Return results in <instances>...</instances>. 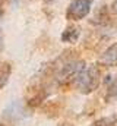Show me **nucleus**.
Returning <instances> with one entry per match:
<instances>
[{
    "instance_id": "f257e3e1",
    "label": "nucleus",
    "mask_w": 117,
    "mask_h": 126,
    "mask_svg": "<svg viewBox=\"0 0 117 126\" xmlns=\"http://www.w3.org/2000/svg\"><path fill=\"white\" fill-rule=\"evenodd\" d=\"M100 69L97 66H89V67H84V70L78 75V78L75 79L76 88L79 93L82 94H91L92 91H95L100 85Z\"/></svg>"
},
{
    "instance_id": "f03ea898",
    "label": "nucleus",
    "mask_w": 117,
    "mask_h": 126,
    "mask_svg": "<svg viewBox=\"0 0 117 126\" xmlns=\"http://www.w3.org/2000/svg\"><path fill=\"white\" fill-rule=\"evenodd\" d=\"M85 62L84 60H72V62L64 63L57 73V82L60 85H66L70 82H75L78 75L84 70Z\"/></svg>"
},
{
    "instance_id": "7ed1b4c3",
    "label": "nucleus",
    "mask_w": 117,
    "mask_h": 126,
    "mask_svg": "<svg viewBox=\"0 0 117 126\" xmlns=\"http://www.w3.org/2000/svg\"><path fill=\"white\" fill-rule=\"evenodd\" d=\"M94 0H72L66 10V18L69 21H79L87 18L88 13L91 12Z\"/></svg>"
},
{
    "instance_id": "20e7f679",
    "label": "nucleus",
    "mask_w": 117,
    "mask_h": 126,
    "mask_svg": "<svg viewBox=\"0 0 117 126\" xmlns=\"http://www.w3.org/2000/svg\"><path fill=\"white\" fill-rule=\"evenodd\" d=\"M100 62L102 66L107 67H116L117 66V43L111 44L108 48H105V51L102 53Z\"/></svg>"
},
{
    "instance_id": "39448f33",
    "label": "nucleus",
    "mask_w": 117,
    "mask_h": 126,
    "mask_svg": "<svg viewBox=\"0 0 117 126\" xmlns=\"http://www.w3.org/2000/svg\"><path fill=\"white\" fill-rule=\"evenodd\" d=\"M22 116H24V109H22L21 103H13V104H10L9 109H6V110H4V114H3V117H4V119H9L10 122H12V120H18V119H21Z\"/></svg>"
},
{
    "instance_id": "423d86ee",
    "label": "nucleus",
    "mask_w": 117,
    "mask_h": 126,
    "mask_svg": "<svg viewBox=\"0 0 117 126\" xmlns=\"http://www.w3.org/2000/svg\"><path fill=\"white\" fill-rule=\"evenodd\" d=\"M45 98V93L43 88H35V90H31L28 93V104L31 107H37L43 103V100Z\"/></svg>"
},
{
    "instance_id": "0eeeda50",
    "label": "nucleus",
    "mask_w": 117,
    "mask_h": 126,
    "mask_svg": "<svg viewBox=\"0 0 117 126\" xmlns=\"http://www.w3.org/2000/svg\"><path fill=\"white\" fill-rule=\"evenodd\" d=\"M79 35H81L79 28L70 25V27H67V28L63 31V34H61V41H63V43H70V44H73V43L78 41Z\"/></svg>"
},
{
    "instance_id": "6e6552de",
    "label": "nucleus",
    "mask_w": 117,
    "mask_h": 126,
    "mask_svg": "<svg viewBox=\"0 0 117 126\" xmlns=\"http://www.w3.org/2000/svg\"><path fill=\"white\" fill-rule=\"evenodd\" d=\"M12 73V64L9 62H0V90L7 84Z\"/></svg>"
},
{
    "instance_id": "1a4fd4ad",
    "label": "nucleus",
    "mask_w": 117,
    "mask_h": 126,
    "mask_svg": "<svg viewBox=\"0 0 117 126\" xmlns=\"http://www.w3.org/2000/svg\"><path fill=\"white\" fill-rule=\"evenodd\" d=\"M114 98H117V76L111 81V84H110V87L107 90V94H105V100L107 101H111Z\"/></svg>"
},
{
    "instance_id": "9d476101",
    "label": "nucleus",
    "mask_w": 117,
    "mask_h": 126,
    "mask_svg": "<svg viewBox=\"0 0 117 126\" xmlns=\"http://www.w3.org/2000/svg\"><path fill=\"white\" fill-rule=\"evenodd\" d=\"M91 126H116V122L113 117H102V119L95 120Z\"/></svg>"
},
{
    "instance_id": "9b49d317",
    "label": "nucleus",
    "mask_w": 117,
    "mask_h": 126,
    "mask_svg": "<svg viewBox=\"0 0 117 126\" xmlns=\"http://www.w3.org/2000/svg\"><path fill=\"white\" fill-rule=\"evenodd\" d=\"M111 10H113L114 13H117V0H114V3H113V6H111Z\"/></svg>"
},
{
    "instance_id": "f8f14e48",
    "label": "nucleus",
    "mask_w": 117,
    "mask_h": 126,
    "mask_svg": "<svg viewBox=\"0 0 117 126\" xmlns=\"http://www.w3.org/2000/svg\"><path fill=\"white\" fill-rule=\"evenodd\" d=\"M3 48V37H1V31H0V51Z\"/></svg>"
},
{
    "instance_id": "ddd939ff",
    "label": "nucleus",
    "mask_w": 117,
    "mask_h": 126,
    "mask_svg": "<svg viewBox=\"0 0 117 126\" xmlns=\"http://www.w3.org/2000/svg\"><path fill=\"white\" fill-rule=\"evenodd\" d=\"M45 3H53V1H56V0H44Z\"/></svg>"
},
{
    "instance_id": "4468645a",
    "label": "nucleus",
    "mask_w": 117,
    "mask_h": 126,
    "mask_svg": "<svg viewBox=\"0 0 117 126\" xmlns=\"http://www.w3.org/2000/svg\"><path fill=\"white\" fill-rule=\"evenodd\" d=\"M0 4H1V0H0Z\"/></svg>"
}]
</instances>
